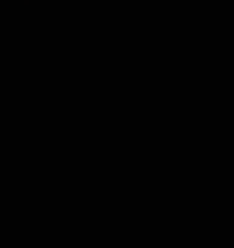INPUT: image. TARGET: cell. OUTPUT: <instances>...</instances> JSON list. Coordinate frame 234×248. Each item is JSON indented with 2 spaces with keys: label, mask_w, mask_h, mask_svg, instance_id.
Returning a JSON list of instances; mask_svg holds the SVG:
<instances>
[]
</instances>
